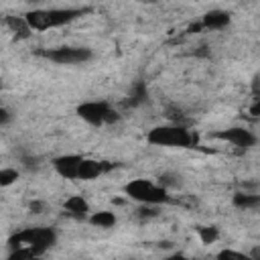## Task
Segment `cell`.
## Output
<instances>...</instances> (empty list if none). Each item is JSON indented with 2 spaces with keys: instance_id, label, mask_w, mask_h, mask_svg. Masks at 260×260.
I'll return each instance as SVG.
<instances>
[{
  "instance_id": "obj_13",
  "label": "cell",
  "mask_w": 260,
  "mask_h": 260,
  "mask_svg": "<svg viewBox=\"0 0 260 260\" xmlns=\"http://www.w3.org/2000/svg\"><path fill=\"white\" fill-rule=\"evenodd\" d=\"M116 221H118V219H116V215H114L112 211H95V213L89 215V223H91V225H98V228H104V230L114 228Z\"/></svg>"
},
{
  "instance_id": "obj_4",
  "label": "cell",
  "mask_w": 260,
  "mask_h": 260,
  "mask_svg": "<svg viewBox=\"0 0 260 260\" xmlns=\"http://www.w3.org/2000/svg\"><path fill=\"white\" fill-rule=\"evenodd\" d=\"M124 193L144 205H162L171 203V195L167 189H162L158 183H152L148 179H134L124 185Z\"/></svg>"
},
{
  "instance_id": "obj_14",
  "label": "cell",
  "mask_w": 260,
  "mask_h": 260,
  "mask_svg": "<svg viewBox=\"0 0 260 260\" xmlns=\"http://www.w3.org/2000/svg\"><path fill=\"white\" fill-rule=\"evenodd\" d=\"M234 205L242 209H252L260 205V195H248V193H236L234 195Z\"/></svg>"
},
{
  "instance_id": "obj_19",
  "label": "cell",
  "mask_w": 260,
  "mask_h": 260,
  "mask_svg": "<svg viewBox=\"0 0 260 260\" xmlns=\"http://www.w3.org/2000/svg\"><path fill=\"white\" fill-rule=\"evenodd\" d=\"M16 179H18L16 169H2L0 171V187H10L12 183H16Z\"/></svg>"
},
{
  "instance_id": "obj_3",
  "label": "cell",
  "mask_w": 260,
  "mask_h": 260,
  "mask_svg": "<svg viewBox=\"0 0 260 260\" xmlns=\"http://www.w3.org/2000/svg\"><path fill=\"white\" fill-rule=\"evenodd\" d=\"M146 140L154 146H171V148H191L197 142V136H193L185 126L179 124H162L148 130Z\"/></svg>"
},
{
  "instance_id": "obj_16",
  "label": "cell",
  "mask_w": 260,
  "mask_h": 260,
  "mask_svg": "<svg viewBox=\"0 0 260 260\" xmlns=\"http://www.w3.org/2000/svg\"><path fill=\"white\" fill-rule=\"evenodd\" d=\"M6 260H41V254H37L30 248H16V250H10Z\"/></svg>"
},
{
  "instance_id": "obj_23",
  "label": "cell",
  "mask_w": 260,
  "mask_h": 260,
  "mask_svg": "<svg viewBox=\"0 0 260 260\" xmlns=\"http://www.w3.org/2000/svg\"><path fill=\"white\" fill-rule=\"evenodd\" d=\"M250 114H252V116H260V98H258V100L252 104V108H250Z\"/></svg>"
},
{
  "instance_id": "obj_24",
  "label": "cell",
  "mask_w": 260,
  "mask_h": 260,
  "mask_svg": "<svg viewBox=\"0 0 260 260\" xmlns=\"http://www.w3.org/2000/svg\"><path fill=\"white\" fill-rule=\"evenodd\" d=\"M248 254H250V258H252V260H260V246L252 248V250H250Z\"/></svg>"
},
{
  "instance_id": "obj_8",
  "label": "cell",
  "mask_w": 260,
  "mask_h": 260,
  "mask_svg": "<svg viewBox=\"0 0 260 260\" xmlns=\"http://www.w3.org/2000/svg\"><path fill=\"white\" fill-rule=\"evenodd\" d=\"M81 162H83V156H79V154H61V156H55L53 158L55 171L63 179H69V181H79Z\"/></svg>"
},
{
  "instance_id": "obj_6",
  "label": "cell",
  "mask_w": 260,
  "mask_h": 260,
  "mask_svg": "<svg viewBox=\"0 0 260 260\" xmlns=\"http://www.w3.org/2000/svg\"><path fill=\"white\" fill-rule=\"evenodd\" d=\"M39 55L47 57L49 61H53L57 65H79V63H87L93 57L91 49H87V47H71V45L39 51Z\"/></svg>"
},
{
  "instance_id": "obj_18",
  "label": "cell",
  "mask_w": 260,
  "mask_h": 260,
  "mask_svg": "<svg viewBox=\"0 0 260 260\" xmlns=\"http://www.w3.org/2000/svg\"><path fill=\"white\" fill-rule=\"evenodd\" d=\"M215 260H252L250 254H244L240 250H232V248H225V250H219Z\"/></svg>"
},
{
  "instance_id": "obj_11",
  "label": "cell",
  "mask_w": 260,
  "mask_h": 260,
  "mask_svg": "<svg viewBox=\"0 0 260 260\" xmlns=\"http://www.w3.org/2000/svg\"><path fill=\"white\" fill-rule=\"evenodd\" d=\"M230 14L225 10H209L201 16V26L207 30H219L230 24Z\"/></svg>"
},
{
  "instance_id": "obj_22",
  "label": "cell",
  "mask_w": 260,
  "mask_h": 260,
  "mask_svg": "<svg viewBox=\"0 0 260 260\" xmlns=\"http://www.w3.org/2000/svg\"><path fill=\"white\" fill-rule=\"evenodd\" d=\"M43 207H45V203H41V201H32V203H30V211H32V213H41Z\"/></svg>"
},
{
  "instance_id": "obj_20",
  "label": "cell",
  "mask_w": 260,
  "mask_h": 260,
  "mask_svg": "<svg viewBox=\"0 0 260 260\" xmlns=\"http://www.w3.org/2000/svg\"><path fill=\"white\" fill-rule=\"evenodd\" d=\"M10 122V110L8 108H0V126H6Z\"/></svg>"
},
{
  "instance_id": "obj_9",
  "label": "cell",
  "mask_w": 260,
  "mask_h": 260,
  "mask_svg": "<svg viewBox=\"0 0 260 260\" xmlns=\"http://www.w3.org/2000/svg\"><path fill=\"white\" fill-rule=\"evenodd\" d=\"M116 165L108 160H93V158H83L81 169H79V181H91L98 179L104 173H110Z\"/></svg>"
},
{
  "instance_id": "obj_21",
  "label": "cell",
  "mask_w": 260,
  "mask_h": 260,
  "mask_svg": "<svg viewBox=\"0 0 260 260\" xmlns=\"http://www.w3.org/2000/svg\"><path fill=\"white\" fill-rule=\"evenodd\" d=\"M160 260H189V258L185 254H181V252H175V254H169V256H165Z\"/></svg>"
},
{
  "instance_id": "obj_7",
  "label": "cell",
  "mask_w": 260,
  "mask_h": 260,
  "mask_svg": "<svg viewBox=\"0 0 260 260\" xmlns=\"http://www.w3.org/2000/svg\"><path fill=\"white\" fill-rule=\"evenodd\" d=\"M213 138L217 140H225L238 148H250L256 144V136L252 130L244 128V126H232V128H225V130H217L213 132Z\"/></svg>"
},
{
  "instance_id": "obj_17",
  "label": "cell",
  "mask_w": 260,
  "mask_h": 260,
  "mask_svg": "<svg viewBox=\"0 0 260 260\" xmlns=\"http://www.w3.org/2000/svg\"><path fill=\"white\" fill-rule=\"evenodd\" d=\"M197 234H199V238H201L203 244H213L217 240V236H219V232H217L215 225H199L197 228Z\"/></svg>"
},
{
  "instance_id": "obj_12",
  "label": "cell",
  "mask_w": 260,
  "mask_h": 260,
  "mask_svg": "<svg viewBox=\"0 0 260 260\" xmlns=\"http://www.w3.org/2000/svg\"><path fill=\"white\" fill-rule=\"evenodd\" d=\"M6 26L12 30V32H16L18 37H28L30 35V26H28V22H26V18L24 16H6Z\"/></svg>"
},
{
  "instance_id": "obj_15",
  "label": "cell",
  "mask_w": 260,
  "mask_h": 260,
  "mask_svg": "<svg viewBox=\"0 0 260 260\" xmlns=\"http://www.w3.org/2000/svg\"><path fill=\"white\" fill-rule=\"evenodd\" d=\"M162 189H179L181 187V183H183V179H181V175H177V173H162V175H158V181H156Z\"/></svg>"
},
{
  "instance_id": "obj_10",
  "label": "cell",
  "mask_w": 260,
  "mask_h": 260,
  "mask_svg": "<svg viewBox=\"0 0 260 260\" xmlns=\"http://www.w3.org/2000/svg\"><path fill=\"white\" fill-rule=\"evenodd\" d=\"M63 209H65V213L71 215L73 219H85L87 213H89V203H87L81 195H71V197L65 199Z\"/></svg>"
},
{
  "instance_id": "obj_5",
  "label": "cell",
  "mask_w": 260,
  "mask_h": 260,
  "mask_svg": "<svg viewBox=\"0 0 260 260\" xmlns=\"http://www.w3.org/2000/svg\"><path fill=\"white\" fill-rule=\"evenodd\" d=\"M77 116L87 122L89 126H104L114 124L120 120V114L108 104V102H83L77 106Z\"/></svg>"
},
{
  "instance_id": "obj_1",
  "label": "cell",
  "mask_w": 260,
  "mask_h": 260,
  "mask_svg": "<svg viewBox=\"0 0 260 260\" xmlns=\"http://www.w3.org/2000/svg\"><path fill=\"white\" fill-rule=\"evenodd\" d=\"M85 8H35L24 14L30 30H49L63 24L73 22L75 18L83 16Z\"/></svg>"
},
{
  "instance_id": "obj_2",
  "label": "cell",
  "mask_w": 260,
  "mask_h": 260,
  "mask_svg": "<svg viewBox=\"0 0 260 260\" xmlns=\"http://www.w3.org/2000/svg\"><path fill=\"white\" fill-rule=\"evenodd\" d=\"M57 244V232L53 228H26L22 232H16L14 236L8 238V248L16 250V248H30L37 254H45L49 248H53Z\"/></svg>"
}]
</instances>
